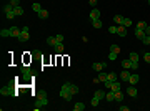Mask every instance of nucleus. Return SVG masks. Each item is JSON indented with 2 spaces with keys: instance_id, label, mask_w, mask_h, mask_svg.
Masks as SVG:
<instances>
[{
  "instance_id": "dca6fc26",
  "label": "nucleus",
  "mask_w": 150,
  "mask_h": 111,
  "mask_svg": "<svg viewBox=\"0 0 150 111\" xmlns=\"http://www.w3.org/2000/svg\"><path fill=\"white\" fill-rule=\"evenodd\" d=\"M53 48H55V53H63V50H65V47H63V43H57L55 45V47H53Z\"/></svg>"
},
{
  "instance_id": "423d86ee",
  "label": "nucleus",
  "mask_w": 150,
  "mask_h": 111,
  "mask_svg": "<svg viewBox=\"0 0 150 111\" xmlns=\"http://www.w3.org/2000/svg\"><path fill=\"white\" fill-rule=\"evenodd\" d=\"M117 35L122 37V38H125V37H127V27L119 25V27H117Z\"/></svg>"
},
{
  "instance_id": "f704fd0d",
  "label": "nucleus",
  "mask_w": 150,
  "mask_h": 111,
  "mask_svg": "<svg viewBox=\"0 0 150 111\" xmlns=\"http://www.w3.org/2000/svg\"><path fill=\"white\" fill-rule=\"evenodd\" d=\"M142 43H144V45H150V37L145 35L144 38H142Z\"/></svg>"
},
{
  "instance_id": "6e6552de",
  "label": "nucleus",
  "mask_w": 150,
  "mask_h": 111,
  "mask_svg": "<svg viewBox=\"0 0 150 111\" xmlns=\"http://www.w3.org/2000/svg\"><path fill=\"white\" fill-rule=\"evenodd\" d=\"M127 93L132 96V98H137V88H135L134 85H130V86L127 88Z\"/></svg>"
},
{
  "instance_id": "72a5a7b5",
  "label": "nucleus",
  "mask_w": 150,
  "mask_h": 111,
  "mask_svg": "<svg viewBox=\"0 0 150 111\" xmlns=\"http://www.w3.org/2000/svg\"><path fill=\"white\" fill-rule=\"evenodd\" d=\"M122 25H123V27H130V25H132V20H130V18H123Z\"/></svg>"
},
{
  "instance_id": "f257e3e1",
  "label": "nucleus",
  "mask_w": 150,
  "mask_h": 111,
  "mask_svg": "<svg viewBox=\"0 0 150 111\" xmlns=\"http://www.w3.org/2000/svg\"><path fill=\"white\" fill-rule=\"evenodd\" d=\"M48 103V99H47V93L45 91H40L37 95V99H35V111H38V109H42V106H45Z\"/></svg>"
},
{
  "instance_id": "7c9ffc66",
  "label": "nucleus",
  "mask_w": 150,
  "mask_h": 111,
  "mask_svg": "<svg viewBox=\"0 0 150 111\" xmlns=\"http://www.w3.org/2000/svg\"><path fill=\"white\" fill-rule=\"evenodd\" d=\"M98 103H100V98H97V96H94V98H92V101H90V105L97 108V106H98Z\"/></svg>"
},
{
  "instance_id": "4be33fe9",
  "label": "nucleus",
  "mask_w": 150,
  "mask_h": 111,
  "mask_svg": "<svg viewBox=\"0 0 150 111\" xmlns=\"http://www.w3.org/2000/svg\"><path fill=\"white\" fill-rule=\"evenodd\" d=\"M123 99V93H122V90H119V91H115V101H122Z\"/></svg>"
},
{
  "instance_id": "f03ea898",
  "label": "nucleus",
  "mask_w": 150,
  "mask_h": 111,
  "mask_svg": "<svg viewBox=\"0 0 150 111\" xmlns=\"http://www.w3.org/2000/svg\"><path fill=\"white\" fill-rule=\"evenodd\" d=\"M60 98H62V99H65V101H70V99L73 98V93L70 91V88L65 85V83H63V85H62V88H60Z\"/></svg>"
},
{
  "instance_id": "f8f14e48",
  "label": "nucleus",
  "mask_w": 150,
  "mask_h": 111,
  "mask_svg": "<svg viewBox=\"0 0 150 111\" xmlns=\"http://www.w3.org/2000/svg\"><path fill=\"white\" fill-rule=\"evenodd\" d=\"M97 18H100V12H98V8H94L90 12V20H97Z\"/></svg>"
},
{
  "instance_id": "6ab92c4d",
  "label": "nucleus",
  "mask_w": 150,
  "mask_h": 111,
  "mask_svg": "<svg viewBox=\"0 0 150 111\" xmlns=\"http://www.w3.org/2000/svg\"><path fill=\"white\" fill-rule=\"evenodd\" d=\"M38 18H42V20H45V18H48V12L45 8H42L40 12H38Z\"/></svg>"
},
{
  "instance_id": "b1692460",
  "label": "nucleus",
  "mask_w": 150,
  "mask_h": 111,
  "mask_svg": "<svg viewBox=\"0 0 150 111\" xmlns=\"http://www.w3.org/2000/svg\"><path fill=\"white\" fill-rule=\"evenodd\" d=\"M110 51H113V53L119 55L120 53V47H119V45H115V43H112V45H110Z\"/></svg>"
},
{
  "instance_id": "c03bdc74",
  "label": "nucleus",
  "mask_w": 150,
  "mask_h": 111,
  "mask_svg": "<svg viewBox=\"0 0 150 111\" xmlns=\"http://www.w3.org/2000/svg\"><path fill=\"white\" fill-rule=\"evenodd\" d=\"M145 35L150 37V27H147V28H145Z\"/></svg>"
},
{
  "instance_id": "0eeeda50",
  "label": "nucleus",
  "mask_w": 150,
  "mask_h": 111,
  "mask_svg": "<svg viewBox=\"0 0 150 111\" xmlns=\"http://www.w3.org/2000/svg\"><path fill=\"white\" fill-rule=\"evenodd\" d=\"M138 80H140V76H138L137 73H134V75H130V78H128V83H130V85H137L138 83Z\"/></svg>"
},
{
  "instance_id": "a211bd4d",
  "label": "nucleus",
  "mask_w": 150,
  "mask_h": 111,
  "mask_svg": "<svg viewBox=\"0 0 150 111\" xmlns=\"http://www.w3.org/2000/svg\"><path fill=\"white\" fill-rule=\"evenodd\" d=\"M107 80H109V81H117V73L115 71H110V73H107Z\"/></svg>"
},
{
  "instance_id": "412c9836",
  "label": "nucleus",
  "mask_w": 150,
  "mask_h": 111,
  "mask_svg": "<svg viewBox=\"0 0 150 111\" xmlns=\"http://www.w3.org/2000/svg\"><path fill=\"white\" fill-rule=\"evenodd\" d=\"M105 95H107V93L103 91V90H97L94 96H97V98H100V99H105Z\"/></svg>"
},
{
  "instance_id": "2eb2a0df",
  "label": "nucleus",
  "mask_w": 150,
  "mask_h": 111,
  "mask_svg": "<svg viewBox=\"0 0 150 111\" xmlns=\"http://www.w3.org/2000/svg\"><path fill=\"white\" fill-rule=\"evenodd\" d=\"M128 78H130V73H128V70H122V73H120V80H123V81H128Z\"/></svg>"
},
{
  "instance_id": "7ed1b4c3",
  "label": "nucleus",
  "mask_w": 150,
  "mask_h": 111,
  "mask_svg": "<svg viewBox=\"0 0 150 111\" xmlns=\"http://www.w3.org/2000/svg\"><path fill=\"white\" fill-rule=\"evenodd\" d=\"M128 60L132 61V68H134V70H137V68H138V53L132 51L130 57H128Z\"/></svg>"
},
{
  "instance_id": "39448f33",
  "label": "nucleus",
  "mask_w": 150,
  "mask_h": 111,
  "mask_svg": "<svg viewBox=\"0 0 150 111\" xmlns=\"http://www.w3.org/2000/svg\"><path fill=\"white\" fill-rule=\"evenodd\" d=\"M20 35H22V28H19V27H10V37L19 38Z\"/></svg>"
},
{
  "instance_id": "a878e982",
  "label": "nucleus",
  "mask_w": 150,
  "mask_h": 111,
  "mask_svg": "<svg viewBox=\"0 0 150 111\" xmlns=\"http://www.w3.org/2000/svg\"><path fill=\"white\" fill-rule=\"evenodd\" d=\"M13 12H15V15H17V17H20V15H23V8H22V5H19V7H15V8H13Z\"/></svg>"
},
{
  "instance_id": "f3484780",
  "label": "nucleus",
  "mask_w": 150,
  "mask_h": 111,
  "mask_svg": "<svg viewBox=\"0 0 150 111\" xmlns=\"http://www.w3.org/2000/svg\"><path fill=\"white\" fill-rule=\"evenodd\" d=\"M65 85L70 88V91H72L73 95H77V93H78V86L77 85H73V83H65Z\"/></svg>"
},
{
  "instance_id": "e433bc0d",
  "label": "nucleus",
  "mask_w": 150,
  "mask_h": 111,
  "mask_svg": "<svg viewBox=\"0 0 150 111\" xmlns=\"http://www.w3.org/2000/svg\"><path fill=\"white\" fill-rule=\"evenodd\" d=\"M110 61H113V60H117V53H113V51H110Z\"/></svg>"
},
{
  "instance_id": "4c0bfd02",
  "label": "nucleus",
  "mask_w": 150,
  "mask_h": 111,
  "mask_svg": "<svg viewBox=\"0 0 150 111\" xmlns=\"http://www.w3.org/2000/svg\"><path fill=\"white\" fill-rule=\"evenodd\" d=\"M9 3H12L13 7H19V5H20V0H10Z\"/></svg>"
},
{
  "instance_id": "ea45409f",
  "label": "nucleus",
  "mask_w": 150,
  "mask_h": 111,
  "mask_svg": "<svg viewBox=\"0 0 150 111\" xmlns=\"http://www.w3.org/2000/svg\"><path fill=\"white\" fill-rule=\"evenodd\" d=\"M109 33H117V27H109Z\"/></svg>"
},
{
  "instance_id": "c85d7f7f",
  "label": "nucleus",
  "mask_w": 150,
  "mask_h": 111,
  "mask_svg": "<svg viewBox=\"0 0 150 111\" xmlns=\"http://www.w3.org/2000/svg\"><path fill=\"white\" fill-rule=\"evenodd\" d=\"M73 109H75V111H84V109H85V105H84V103H75Z\"/></svg>"
},
{
  "instance_id": "37998d69",
  "label": "nucleus",
  "mask_w": 150,
  "mask_h": 111,
  "mask_svg": "<svg viewBox=\"0 0 150 111\" xmlns=\"http://www.w3.org/2000/svg\"><path fill=\"white\" fill-rule=\"evenodd\" d=\"M119 109H120V111H128L130 108H128V106H119Z\"/></svg>"
},
{
  "instance_id": "2f4dec72",
  "label": "nucleus",
  "mask_w": 150,
  "mask_h": 111,
  "mask_svg": "<svg viewBox=\"0 0 150 111\" xmlns=\"http://www.w3.org/2000/svg\"><path fill=\"white\" fill-rule=\"evenodd\" d=\"M0 37H3V38H5V37H10V28H3L2 32H0Z\"/></svg>"
},
{
  "instance_id": "ddd939ff",
  "label": "nucleus",
  "mask_w": 150,
  "mask_h": 111,
  "mask_svg": "<svg viewBox=\"0 0 150 111\" xmlns=\"http://www.w3.org/2000/svg\"><path fill=\"white\" fill-rule=\"evenodd\" d=\"M110 90H112V91H119V90H122V85H120V81H113L112 85H110Z\"/></svg>"
},
{
  "instance_id": "393cba45",
  "label": "nucleus",
  "mask_w": 150,
  "mask_h": 111,
  "mask_svg": "<svg viewBox=\"0 0 150 111\" xmlns=\"http://www.w3.org/2000/svg\"><path fill=\"white\" fill-rule=\"evenodd\" d=\"M147 22H144V20H142V22H138L137 23V27H135V28H138V30H145V28H147Z\"/></svg>"
},
{
  "instance_id": "9b49d317",
  "label": "nucleus",
  "mask_w": 150,
  "mask_h": 111,
  "mask_svg": "<svg viewBox=\"0 0 150 111\" xmlns=\"http://www.w3.org/2000/svg\"><path fill=\"white\" fill-rule=\"evenodd\" d=\"M105 99H107V101H109V103L115 101V91H112V90H110V91H109V93H107V95H105Z\"/></svg>"
},
{
  "instance_id": "473e14b6",
  "label": "nucleus",
  "mask_w": 150,
  "mask_h": 111,
  "mask_svg": "<svg viewBox=\"0 0 150 111\" xmlns=\"http://www.w3.org/2000/svg\"><path fill=\"white\" fill-rule=\"evenodd\" d=\"M32 10H34V12H40V10H42V5H40V3H34V5H32Z\"/></svg>"
},
{
  "instance_id": "c756f323",
  "label": "nucleus",
  "mask_w": 150,
  "mask_h": 111,
  "mask_svg": "<svg viewBox=\"0 0 150 111\" xmlns=\"http://www.w3.org/2000/svg\"><path fill=\"white\" fill-rule=\"evenodd\" d=\"M113 22H115L117 25H122V22H123V17H122V15H115V17H113Z\"/></svg>"
},
{
  "instance_id": "20e7f679",
  "label": "nucleus",
  "mask_w": 150,
  "mask_h": 111,
  "mask_svg": "<svg viewBox=\"0 0 150 111\" xmlns=\"http://www.w3.org/2000/svg\"><path fill=\"white\" fill-rule=\"evenodd\" d=\"M28 38H30V33H28V27H22V35L17 38V40H20V41H27Z\"/></svg>"
},
{
  "instance_id": "bb28decb",
  "label": "nucleus",
  "mask_w": 150,
  "mask_h": 111,
  "mask_svg": "<svg viewBox=\"0 0 150 111\" xmlns=\"http://www.w3.org/2000/svg\"><path fill=\"white\" fill-rule=\"evenodd\" d=\"M90 22H92V27H95V28H100V27H102V20H100V18L90 20Z\"/></svg>"
},
{
  "instance_id": "9d476101",
  "label": "nucleus",
  "mask_w": 150,
  "mask_h": 111,
  "mask_svg": "<svg viewBox=\"0 0 150 111\" xmlns=\"http://www.w3.org/2000/svg\"><path fill=\"white\" fill-rule=\"evenodd\" d=\"M105 66H107V63H97V61H95V63L92 65V68H94L95 71H102Z\"/></svg>"
},
{
  "instance_id": "4468645a",
  "label": "nucleus",
  "mask_w": 150,
  "mask_h": 111,
  "mask_svg": "<svg viewBox=\"0 0 150 111\" xmlns=\"http://www.w3.org/2000/svg\"><path fill=\"white\" fill-rule=\"evenodd\" d=\"M13 8H15V7H13L12 3H5V5H3V13H10V12H13Z\"/></svg>"
},
{
  "instance_id": "cd10ccee",
  "label": "nucleus",
  "mask_w": 150,
  "mask_h": 111,
  "mask_svg": "<svg viewBox=\"0 0 150 111\" xmlns=\"http://www.w3.org/2000/svg\"><path fill=\"white\" fill-rule=\"evenodd\" d=\"M47 43L50 45V47H55V45H57V38L55 37H48L47 38Z\"/></svg>"
},
{
  "instance_id": "c9c22d12",
  "label": "nucleus",
  "mask_w": 150,
  "mask_h": 111,
  "mask_svg": "<svg viewBox=\"0 0 150 111\" xmlns=\"http://www.w3.org/2000/svg\"><path fill=\"white\" fill-rule=\"evenodd\" d=\"M15 12H10V13H7V18H9V20H13V18H15Z\"/></svg>"
},
{
  "instance_id": "5701e85b",
  "label": "nucleus",
  "mask_w": 150,
  "mask_h": 111,
  "mask_svg": "<svg viewBox=\"0 0 150 111\" xmlns=\"http://www.w3.org/2000/svg\"><path fill=\"white\" fill-rule=\"evenodd\" d=\"M122 68H123V70L132 68V61H130V60H123V61H122Z\"/></svg>"
},
{
  "instance_id": "aec40b11",
  "label": "nucleus",
  "mask_w": 150,
  "mask_h": 111,
  "mask_svg": "<svg viewBox=\"0 0 150 111\" xmlns=\"http://www.w3.org/2000/svg\"><path fill=\"white\" fill-rule=\"evenodd\" d=\"M135 37H137L138 40H142V38L145 37V30H138V28H135Z\"/></svg>"
},
{
  "instance_id": "58836bf2",
  "label": "nucleus",
  "mask_w": 150,
  "mask_h": 111,
  "mask_svg": "<svg viewBox=\"0 0 150 111\" xmlns=\"http://www.w3.org/2000/svg\"><path fill=\"white\" fill-rule=\"evenodd\" d=\"M57 43H63V35H57Z\"/></svg>"
},
{
  "instance_id": "79ce46f5",
  "label": "nucleus",
  "mask_w": 150,
  "mask_h": 111,
  "mask_svg": "<svg viewBox=\"0 0 150 111\" xmlns=\"http://www.w3.org/2000/svg\"><path fill=\"white\" fill-rule=\"evenodd\" d=\"M144 60L147 61V63H150V53H145L144 55Z\"/></svg>"
},
{
  "instance_id": "a19ab883",
  "label": "nucleus",
  "mask_w": 150,
  "mask_h": 111,
  "mask_svg": "<svg viewBox=\"0 0 150 111\" xmlns=\"http://www.w3.org/2000/svg\"><path fill=\"white\" fill-rule=\"evenodd\" d=\"M97 2H98V0H88V3H90V5L94 7V8H95V7H97Z\"/></svg>"
},
{
  "instance_id": "1a4fd4ad",
  "label": "nucleus",
  "mask_w": 150,
  "mask_h": 111,
  "mask_svg": "<svg viewBox=\"0 0 150 111\" xmlns=\"http://www.w3.org/2000/svg\"><path fill=\"white\" fill-rule=\"evenodd\" d=\"M98 81H107V73H103V71H98V78L94 80V83H98Z\"/></svg>"
}]
</instances>
